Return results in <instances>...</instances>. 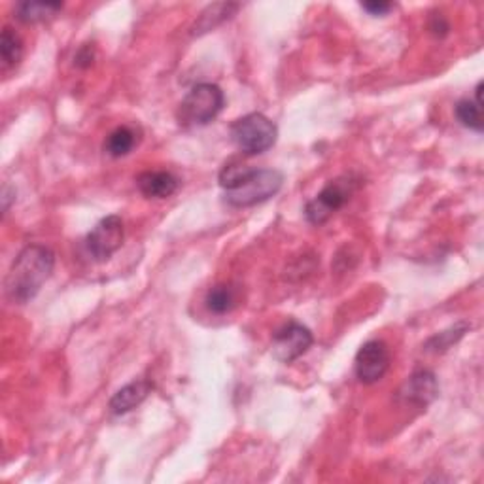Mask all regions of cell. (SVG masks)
Returning <instances> with one entry per match:
<instances>
[{
  "label": "cell",
  "mask_w": 484,
  "mask_h": 484,
  "mask_svg": "<svg viewBox=\"0 0 484 484\" xmlns=\"http://www.w3.org/2000/svg\"><path fill=\"white\" fill-rule=\"evenodd\" d=\"M226 201L235 209H248L273 199L284 185V175L276 168H250L229 163L220 173Z\"/></svg>",
  "instance_id": "6da1fadb"
},
{
  "label": "cell",
  "mask_w": 484,
  "mask_h": 484,
  "mask_svg": "<svg viewBox=\"0 0 484 484\" xmlns=\"http://www.w3.org/2000/svg\"><path fill=\"white\" fill-rule=\"evenodd\" d=\"M55 269V254L44 244L25 246L13 259L6 275L4 288L8 299L25 305L33 301Z\"/></svg>",
  "instance_id": "7a4b0ae2"
},
{
  "label": "cell",
  "mask_w": 484,
  "mask_h": 484,
  "mask_svg": "<svg viewBox=\"0 0 484 484\" xmlns=\"http://www.w3.org/2000/svg\"><path fill=\"white\" fill-rule=\"evenodd\" d=\"M231 138L246 155H259L276 144L278 127L263 114H246L231 125Z\"/></svg>",
  "instance_id": "3957f363"
},
{
  "label": "cell",
  "mask_w": 484,
  "mask_h": 484,
  "mask_svg": "<svg viewBox=\"0 0 484 484\" xmlns=\"http://www.w3.org/2000/svg\"><path fill=\"white\" fill-rule=\"evenodd\" d=\"M226 95L220 86L197 84L180 103V119L190 125H209L224 111Z\"/></svg>",
  "instance_id": "277c9868"
},
{
  "label": "cell",
  "mask_w": 484,
  "mask_h": 484,
  "mask_svg": "<svg viewBox=\"0 0 484 484\" xmlns=\"http://www.w3.org/2000/svg\"><path fill=\"white\" fill-rule=\"evenodd\" d=\"M354 182L350 178H337L327 184L324 190L307 202L305 216L308 224L322 226L350 201Z\"/></svg>",
  "instance_id": "5b68a950"
},
{
  "label": "cell",
  "mask_w": 484,
  "mask_h": 484,
  "mask_svg": "<svg viewBox=\"0 0 484 484\" xmlns=\"http://www.w3.org/2000/svg\"><path fill=\"white\" fill-rule=\"evenodd\" d=\"M125 227L119 216L112 214L106 216L103 220L89 231L86 237V250L93 258V261L104 263L111 259L123 244Z\"/></svg>",
  "instance_id": "8992f818"
},
{
  "label": "cell",
  "mask_w": 484,
  "mask_h": 484,
  "mask_svg": "<svg viewBox=\"0 0 484 484\" xmlns=\"http://www.w3.org/2000/svg\"><path fill=\"white\" fill-rule=\"evenodd\" d=\"M312 342H315V337H312L308 327L290 320L283 327H278L273 335V354L283 364H291L308 352Z\"/></svg>",
  "instance_id": "52a82bcc"
},
{
  "label": "cell",
  "mask_w": 484,
  "mask_h": 484,
  "mask_svg": "<svg viewBox=\"0 0 484 484\" xmlns=\"http://www.w3.org/2000/svg\"><path fill=\"white\" fill-rule=\"evenodd\" d=\"M390 350L386 347L384 340H367L365 345L357 350L356 360H354V371L356 377L364 384H374L381 379H384V374L390 369Z\"/></svg>",
  "instance_id": "ba28073f"
},
{
  "label": "cell",
  "mask_w": 484,
  "mask_h": 484,
  "mask_svg": "<svg viewBox=\"0 0 484 484\" xmlns=\"http://www.w3.org/2000/svg\"><path fill=\"white\" fill-rule=\"evenodd\" d=\"M399 396L407 403L416 405V407H428L439 396V382H437L435 373L430 369L414 371L407 382L403 384Z\"/></svg>",
  "instance_id": "9c48e42d"
},
{
  "label": "cell",
  "mask_w": 484,
  "mask_h": 484,
  "mask_svg": "<svg viewBox=\"0 0 484 484\" xmlns=\"http://www.w3.org/2000/svg\"><path fill=\"white\" fill-rule=\"evenodd\" d=\"M152 390H153V384L148 379H138V381L125 384L112 396L111 403H108V409H111V413L116 416L127 414L133 409H136L138 405L152 394Z\"/></svg>",
  "instance_id": "30bf717a"
},
{
  "label": "cell",
  "mask_w": 484,
  "mask_h": 484,
  "mask_svg": "<svg viewBox=\"0 0 484 484\" xmlns=\"http://www.w3.org/2000/svg\"><path fill=\"white\" fill-rule=\"evenodd\" d=\"M136 185L148 199H167L178 192L180 180L168 170H146L136 178Z\"/></svg>",
  "instance_id": "8fae6325"
},
{
  "label": "cell",
  "mask_w": 484,
  "mask_h": 484,
  "mask_svg": "<svg viewBox=\"0 0 484 484\" xmlns=\"http://www.w3.org/2000/svg\"><path fill=\"white\" fill-rule=\"evenodd\" d=\"M138 143V136L135 129L127 127V125H121V127L114 129L111 135H108L106 143H104V152L111 155V158H125L129 155Z\"/></svg>",
  "instance_id": "7c38bea8"
},
{
  "label": "cell",
  "mask_w": 484,
  "mask_h": 484,
  "mask_svg": "<svg viewBox=\"0 0 484 484\" xmlns=\"http://www.w3.org/2000/svg\"><path fill=\"white\" fill-rule=\"evenodd\" d=\"M61 10V3H20L15 6V18L23 23H42L52 20Z\"/></svg>",
  "instance_id": "4fadbf2b"
},
{
  "label": "cell",
  "mask_w": 484,
  "mask_h": 484,
  "mask_svg": "<svg viewBox=\"0 0 484 484\" xmlns=\"http://www.w3.org/2000/svg\"><path fill=\"white\" fill-rule=\"evenodd\" d=\"M21 57H23V40L15 30L4 27L3 38H0V59H3V67L4 69L15 67L21 61Z\"/></svg>",
  "instance_id": "5bb4252c"
},
{
  "label": "cell",
  "mask_w": 484,
  "mask_h": 484,
  "mask_svg": "<svg viewBox=\"0 0 484 484\" xmlns=\"http://www.w3.org/2000/svg\"><path fill=\"white\" fill-rule=\"evenodd\" d=\"M235 301H237L235 291H233V288L227 284H217L210 288L205 299L207 308L214 312V315H226V312L235 307Z\"/></svg>",
  "instance_id": "9a60e30c"
},
{
  "label": "cell",
  "mask_w": 484,
  "mask_h": 484,
  "mask_svg": "<svg viewBox=\"0 0 484 484\" xmlns=\"http://www.w3.org/2000/svg\"><path fill=\"white\" fill-rule=\"evenodd\" d=\"M456 118L463 125V127L472 129L475 133H482V103L462 99L456 108Z\"/></svg>",
  "instance_id": "2e32d148"
},
{
  "label": "cell",
  "mask_w": 484,
  "mask_h": 484,
  "mask_svg": "<svg viewBox=\"0 0 484 484\" xmlns=\"http://www.w3.org/2000/svg\"><path fill=\"white\" fill-rule=\"evenodd\" d=\"M467 330H470V325H467V324H458V325H455V327H450V330L441 332L439 335L431 337V339L426 342V350L435 352V354L445 352V350H448L452 345H456V342L465 335Z\"/></svg>",
  "instance_id": "e0dca14e"
},
{
  "label": "cell",
  "mask_w": 484,
  "mask_h": 484,
  "mask_svg": "<svg viewBox=\"0 0 484 484\" xmlns=\"http://www.w3.org/2000/svg\"><path fill=\"white\" fill-rule=\"evenodd\" d=\"M362 8L374 18H382L390 10L394 8L392 3H382V0H373V3H362Z\"/></svg>",
  "instance_id": "ac0fdd59"
},
{
  "label": "cell",
  "mask_w": 484,
  "mask_h": 484,
  "mask_svg": "<svg viewBox=\"0 0 484 484\" xmlns=\"http://www.w3.org/2000/svg\"><path fill=\"white\" fill-rule=\"evenodd\" d=\"M430 30L435 37H445L450 30V27H448V21L443 18L441 13H435L431 18V21H430Z\"/></svg>",
  "instance_id": "d6986e66"
},
{
  "label": "cell",
  "mask_w": 484,
  "mask_h": 484,
  "mask_svg": "<svg viewBox=\"0 0 484 484\" xmlns=\"http://www.w3.org/2000/svg\"><path fill=\"white\" fill-rule=\"evenodd\" d=\"M91 62H93V48L91 45H84V48L76 55V65L82 67V69H87Z\"/></svg>",
  "instance_id": "ffe728a7"
},
{
  "label": "cell",
  "mask_w": 484,
  "mask_h": 484,
  "mask_svg": "<svg viewBox=\"0 0 484 484\" xmlns=\"http://www.w3.org/2000/svg\"><path fill=\"white\" fill-rule=\"evenodd\" d=\"M12 197H15V192L12 190V187H4V192H3V201H4V212H8V209H10V201H12Z\"/></svg>",
  "instance_id": "44dd1931"
}]
</instances>
